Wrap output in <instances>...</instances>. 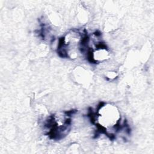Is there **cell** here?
Listing matches in <instances>:
<instances>
[{"mask_svg":"<svg viewBox=\"0 0 154 154\" xmlns=\"http://www.w3.org/2000/svg\"><path fill=\"white\" fill-rule=\"evenodd\" d=\"M120 119L119 109L115 105L110 103H104L100 106L95 116V121L98 126L107 131L117 129Z\"/></svg>","mask_w":154,"mask_h":154,"instance_id":"cell-1","label":"cell"}]
</instances>
